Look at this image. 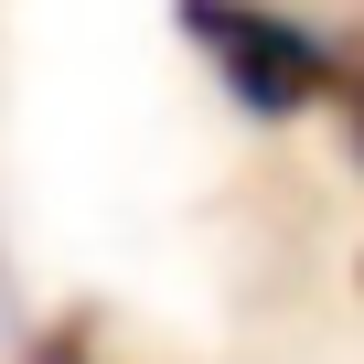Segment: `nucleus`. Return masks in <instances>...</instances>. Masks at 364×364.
<instances>
[{
	"instance_id": "obj_2",
	"label": "nucleus",
	"mask_w": 364,
	"mask_h": 364,
	"mask_svg": "<svg viewBox=\"0 0 364 364\" xmlns=\"http://www.w3.org/2000/svg\"><path fill=\"white\" fill-rule=\"evenodd\" d=\"M332 118H343V150L364 161V33L343 43V97H332Z\"/></svg>"
},
{
	"instance_id": "obj_1",
	"label": "nucleus",
	"mask_w": 364,
	"mask_h": 364,
	"mask_svg": "<svg viewBox=\"0 0 364 364\" xmlns=\"http://www.w3.org/2000/svg\"><path fill=\"white\" fill-rule=\"evenodd\" d=\"M171 22L204 54V75L225 86V107L257 129H289L343 97V43L321 22H300L289 0H171Z\"/></svg>"
}]
</instances>
